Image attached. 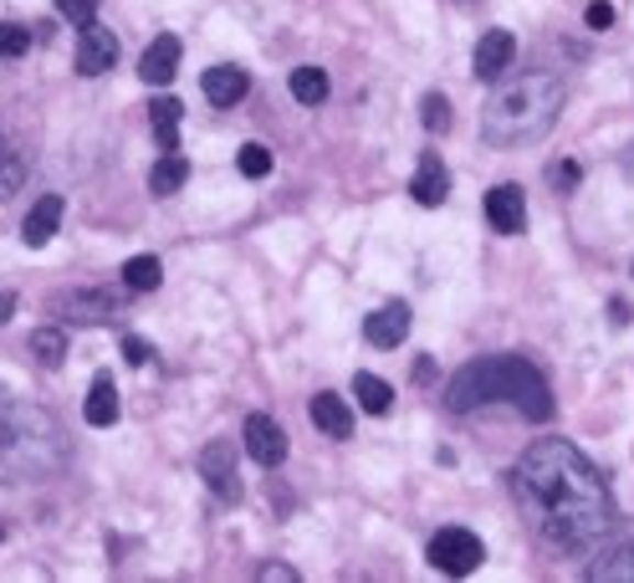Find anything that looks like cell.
<instances>
[{
  "mask_svg": "<svg viewBox=\"0 0 634 583\" xmlns=\"http://www.w3.org/2000/svg\"><path fill=\"white\" fill-rule=\"evenodd\" d=\"M179 98H154L148 103V123H154V138H159V149L164 154H175L179 149Z\"/></svg>",
  "mask_w": 634,
  "mask_h": 583,
  "instance_id": "cell-19",
  "label": "cell"
},
{
  "mask_svg": "<svg viewBox=\"0 0 634 583\" xmlns=\"http://www.w3.org/2000/svg\"><path fill=\"white\" fill-rule=\"evenodd\" d=\"M200 88H205V98L215 108H236L246 92H252V77L241 72V67H210L205 77H200Z\"/></svg>",
  "mask_w": 634,
  "mask_h": 583,
  "instance_id": "cell-15",
  "label": "cell"
},
{
  "mask_svg": "<svg viewBox=\"0 0 634 583\" xmlns=\"http://www.w3.org/2000/svg\"><path fill=\"white\" fill-rule=\"evenodd\" d=\"M175 72H179V36H154L148 52L138 57V77L164 88V82H175Z\"/></svg>",
  "mask_w": 634,
  "mask_h": 583,
  "instance_id": "cell-14",
  "label": "cell"
},
{
  "mask_svg": "<svg viewBox=\"0 0 634 583\" xmlns=\"http://www.w3.org/2000/svg\"><path fill=\"white\" fill-rule=\"evenodd\" d=\"M67 466V435L57 415L21 404L0 389V481H42Z\"/></svg>",
  "mask_w": 634,
  "mask_h": 583,
  "instance_id": "cell-4",
  "label": "cell"
},
{
  "mask_svg": "<svg viewBox=\"0 0 634 583\" xmlns=\"http://www.w3.org/2000/svg\"><path fill=\"white\" fill-rule=\"evenodd\" d=\"M148 354H154V348H148L144 338H133V333L123 338V359H129V363H148Z\"/></svg>",
  "mask_w": 634,
  "mask_h": 583,
  "instance_id": "cell-33",
  "label": "cell"
},
{
  "mask_svg": "<svg viewBox=\"0 0 634 583\" xmlns=\"http://www.w3.org/2000/svg\"><path fill=\"white\" fill-rule=\"evenodd\" d=\"M241 440H246V456H252L256 466H281L287 461V430H281L271 415H246Z\"/></svg>",
  "mask_w": 634,
  "mask_h": 583,
  "instance_id": "cell-7",
  "label": "cell"
},
{
  "mask_svg": "<svg viewBox=\"0 0 634 583\" xmlns=\"http://www.w3.org/2000/svg\"><path fill=\"white\" fill-rule=\"evenodd\" d=\"M410 190H414L420 205H445V194H451V175H445L441 154H420V169H414Z\"/></svg>",
  "mask_w": 634,
  "mask_h": 583,
  "instance_id": "cell-16",
  "label": "cell"
},
{
  "mask_svg": "<svg viewBox=\"0 0 634 583\" xmlns=\"http://www.w3.org/2000/svg\"><path fill=\"white\" fill-rule=\"evenodd\" d=\"M200 477L210 481V492L221 496V502H236V496H241L236 446H231V440H210V446L200 450Z\"/></svg>",
  "mask_w": 634,
  "mask_h": 583,
  "instance_id": "cell-6",
  "label": "cell"
},
{
  "mask_svg": "<svg viewBox=\"0 0 634 583\" xmlns=\"http://www.w3.org/2000/svg\"><path fill=\"white\" fill-rule=\"evenodd\" d=\"M512 486L537 538L558 553H593L614 532V496L574 440L543 435L512 466Z\"/></svg>",
  "mask_w": 634,
  "mask_h": 583,
  "instance_id": "cell-1",
  "label": "cell"
},
{
  "mask_svg": "<svg viewBox=\"0 0 634 583\" xmlns=\"http://www.w3.org/2000/svg\"><path fill=\"white\" fill-rule=\"evenodd\" d=\"M563 113V82L553 72H522L481 103V138L491 149H522L543 138Z\"/></svg>",
  "mask_w": 634,
  "mask_h": 583,
  "instance_id": "cell-3",
  "label": "cell"
},
{
  "mask_svg": "<svg viewBox=\"0 0 634 583\" xmlns=\"http://www.w3.org/2000/svg\"><path fill=\"white\" fill-rule=\"evenodd\" d=\"M487 404H507L522 419H553L547 379L527 359H512V354H491V359L466 363L445 384V410L451 415H471V410H487Z\"/></svg>",
  "mask_w": 634,
  "mask_h": 583,
  "instance_id": "cell-2",
  "label": "cell"
},
{
  "mask_svg": "<svg viewBox=\"0 0 634 583\" xmlns=\"http://www.w3.org/2000/svg\"><path fill=\"white\" fill-rule=\"evenodd\" d=\"M52 307L62 317H73V323H108V317L119 313V298L113 292H57Z\"/></svg>",
  "mask_w": 634,
  "mask_h": 583,
  "instance_id": "cell-11",
  "label": "cell"
},
{
  "mask_svg": "<svg viewBox=\"0 0 634 583\" xmlns=\"http://www.w3.org/2000/svg\"><path fill=\"white\" fill-rule=\"evenodd\" d=\"M236 169L246 180H266V175H271V149H266V144H241Z\"/></svg>",
  "mask_w": 634,
  "mask_h": 583,
  "instance_id": "cell-27",
  "label": "cell"
},
{
  "mask_svg": "<svg viewBox=\"0 0 634 583\" xmlns=\"http://www.w3.org/2000/svg\"><path fill=\"white\" fill-rule=\"evenodd\" d=\"M21 184H26V165H21V154H15L11 138L0 134V200H11Z\"/></svg>",
  "mask_w": 634,
  "mask_h": 583,
  "instance_id": "cell-25",
  "label": "cell"
},
{
  "mask_svg": "<svg viewBox=\"0 0 634 583\" xmlns=\"http://www.w3.org/2000/svg\"><path fill=\"white\" fill-rule=\"evenodd\" d=\"M15 313V292H0V323H11Z\"/></svg>",
  "mask_w": 634,
  "mask_h": 583,
  "instance_id": "cell-34",
  "label": "cell"
},
{
  "mask_svg": "<svg viewBox=\"0 0 634 583\" xmlns=\"http://www.w3.org/2000/svg\"><path fill=\"white\" fill-rule=\"evenodd\" d=\"M420 123H425L430 134H445V128H451V103H445L441 92H425V103H420Z\"/></svg>",
  "mask_w": 634,
  "mask_h": 583,
  "instance_id": "cell-28",
  "label": "cell"
},
{
  "mask_svg": "<svg viewBox=\"0 0 634 583\" xmlns=\"http://www.w3.org/2000/svg\"><path fill=\"white\" fill-rule=\"evenodd\" d=\"M57 225H62V194H42V200L31 205L26 225H21V240H26V246H46V240L57 236Z\"/></svg>",
  "mask_w": 634,
  "mask_h": 583,
  "instance_id": "cell-17",
  "label": "cell"
},
{
  "mask_svg": "<svg viewBox=\"0 0 634 583\" xmlns=\"http://www.w3.org/2000/svg\"><path fill=\"white\" fill-rule=\"evenodd\" d=\"M26 348H31V359L42 363V369H57V363L67 359V333H62V328H36Z\"/></svg>",
  "mask_w": 634,
  "mask_h": 583,
  "instance_id": "cell-22",
  "label": "cell"
},
{
  "mask_svg": "<svg viewBox=\"0 0 634 583\" xmlns=\"http://www.w3.org/2000/svg\"><path fill=\"white\" fill-rule=\"evenodd\" d=\"M57 11L73 21V26H88V21H98V0H57Z\"/></svg>",
  "mask_w": 634,
  "mask_h": 583,
  "instance_id": "cell-30",
  "label": "cell"
},
{
  "mask_svg": "<svg viewBox=\"0 0 634 583\" xmlns=\"http://www.w3.org/2000/svg\"><path fill=\"white\" fill-rule=\"evenodd\" d=\"M481 558H487V548H481V538L466 532V527H441V532L430 538V563H435L441 573H451V579L476 573L481 569Z\"/></svg>",
  "mask_w": 634,
  "mask_h": 583,
  "instance_id": "cell-5",
  "label": "cell"
},
{
  "mask_svg": "<svg viewBox=\"0 0 634 583\" xmlns=\"http://www.w3.org/2000/svg\"><path fill=\"white\" fill-rule=\"evenodd\" d=\"M287 88H292L297 103H308V108L327 103V92H333V88H327V72H318V67H297Z\"/></svg>",
  "mask_w": 634,
  "mask_h": 583,
  "instance_id": "cell-23",
  "label": "cell"
},
{
  "mask_svg": "<svg viewBox=\"0 0 634 583\" xmlns=\"http://www.w3.org/2000/svg\"><path fill=\"white\" fill-rule=\"evenodd\" d=\"M410 307L404 302H389V307H379V313H369V323H364V338H369L374 348H399L404 338H410Z\"/></svg>",
  "mask_w": 634,
  "mask_h": 583,
  "instance_id": "cell-12",
  "label": "cell"
},
{
  "mask_svg": "<svg viewBox=\"0 0 634 583\" xmlns=\"http://www.w3.org/2000/svg\"><path fill=\"white\" fill-rule=\"evenodd\" d=\"M583 21H589L593 31H609L614 26V5H609V0H593L589 11H583Z\"/></svg>",
  "mask_w": 634,
  "mask_h": 583,
  "instance_id": "cell-32",
  "label": "cell"
},
{
  "mask_svg": "<svg viewBox=\"0 0 634 583\" xmlns=\"http://www.w3.org/2000/svg\"><path fill=\"white\" fill-rule=\"evenodd\" d=\"M516 61V36L512 31H487L481 42H476V52H471V72L481 77V82H502L507 77V67Z\"/></svg>",
  "mask_w": 634,
  "mask_h": 583,
  "instance_id": "cell-8",
  "label": "cell"
},
{
  "mask_svg": "<svg viewBox=\"0 0 634 583\" xmlns=\"http://www.w3.org/2000/svg\"><path fill=\"white\" fill-rule=\"evenodd\" d=\"M31 46V26H15V21H0V57H21Z\"/></svg>",
  "mask_w": 634,
  "mask_h": 583,
  "instance_id": "cell-29",
  "label": "cell"
},
{
  "mask_svg": "<svg viewBox=\"0 0 634 583\" xmlns=\"http://www.w3.org/2000/svg\"><path fill=\"white\" fill-rule=\"evenodd\" d=\"M308 415H312V425L323 435H333V440H348L354 435V410H348V400L343 394H312V404H308Z\"/></svg>",
  "mask_w": 634,
  "mask_h": 583,
  "instance_id": "cell-13",
  "label": "cell"
},
{
  "mask_svg": "<svg viewBox=\"0 0 634 583\" xmlns=\"http://www.w3.org/2000/svg\"><path fill=\"white\" fill-rule=\"evenodd\" d=\"M487 221L502 236H522V225H527V194H522V184H497L487 194Z\"/></svg>",
  "mask_w": 634,
  "mask_h": 583,
  "instance_id": "cell-10",
  "label": "cell"
},
{
  "mask_svg": "<svg viewBox=\"0 0 634 583\" xmlns=\"http://www.w3.org/2000/svg\"><path fill=\"white\" fill-rule=\"evenodd\" d=\"M578 175H583V169H578L574 159H563V165H553V169H547V180L558 184V190H574V184H578Z\"/></svg>",
  "mask_w": 634,
  "mask_h": 583,
  "instance_id": "cell-31",
  "label": "cell"
},
{
  "mask_svg": "<svg viewBox=\"0 0 634 583\" xmlns=\"http://www.w3.org/2000/svg\"><path fill=\"white\" fill-rule=\"evenodd\" d=\"M0 538H5V532H0Z\"/></svg>",
  "mask_w": 634,
  "mask_h": 583,
  "instance_id": "cell-38",
  "label": "cell"
},
{
  "mask_svg": "<svg viewBox=\"0 0 634 583\" xmlns=\"http://www.w3.org/2000/svg\"><path fill=\"white\" fill-rule=\"evenodd\" d=\"M414 379H420V384H430V379H435V363L420 359V363H414Z\"/></svg>",
  "mask_w": 634,
  "mask_h": 583,
  "instance_id": "cell-36",
  "label": "cell"
},
{
  "mask_svg": "<svg viewBox=\"0 0 634 583\" xmlns=\"http://www.w3.org/2000/svg\"><path fill=\"white\" fill-rule=\"evenodd\" d=\"M589 579L593 583H634V542L599 553V563H589Z\"/></svg>",
  "mask_w": 634,
  "mask_h": 583,
  "instance_id": "cell-20",
  "label": "cell"
},
{
  "mask_svg": "<svg viewBox=\"0 0 634 583\" xmlns=\"http://www.w3.org/2000/svg\"><path fill=\"white\" fill-rule=\"evenodd\" d=\"M271 579H297V573L281 569V563H271V569H262V583H271Z\"/></svg>",
  "mask_w": 634,
  "mask_h": 583,
  "instance_id": "cell-35",
  "label": "cell"
},
{
  "mask_svg": "<svg viewBox=\"0 0 634 583\" xmlns=\"http://www.w3.org/2000/svg\"><path fill=\"white\" fill-rule=\"evenodd\" d=\"M82 415H88V425H98V430H108L113 419H119V389H113V379L98 374L88 389V404H82Z\"/></svg>",
  "mask_w": 634,
  "mask_h": 583,
  "instance_id": "cell-18",
  "label": "cell"
},
{
  "mask_svg": "<svg viewBox=\"0 0 634 583\" xmlns=\"http://www.w3.org/2000/svg\"><path fill=\"white\" fill-rule=\"evenodd\" d=\"M630 271H634V267H630Z\"/></svg>",
  "mask_w": 634,
  "mask_h": 583,
  "instance_id": "cell-39",
  "label": "cell"
},
{
  "mask_svg": "<svg viewBox=\"0 0 634 583\" xmlns=\"http://www.w3.org/2000/svg\"><path fill=\"white\" fill-rule=\"evenodd\" d=\"M159 282H164L159 256H133L129 267H123V287H129V292H154Z\"/></svg>",
  "mask_w": 634,
  "mask_h": 583,
  "instance_id": "cell-24",
  "label": "cell"
},
{
  "mask_svg": "<svg viewBox=\"0 0 634 583\" xmlns=\"http://www.w3.org/2000/svg\"><path fill=\"white\" fill-rule=\"evenodd\" d=\"M624 175L634 180V144H630V154H624Z\"/></svg>",
  "mask_w": 634,
  "mask_h": 583,
  "instance_id": "cell-37",
  "label": "cell"
},
{
  "mask_svg": "<svg viewBox=\"0 0 634 583\" xmlns=\"http://www.w3.org/2000/svg\"><path fill=\"white\" fill-rule=\"evenodd\" d=\"M185 180H190V165H185L179 154H164L159 165L148 169V190H154V194H175V190H185Z\"/></svg>",
  "mask_w": 634,
  "mask_h": 583,
  "instance_id": "cell-21",
  "label": "cell"
},
{
  "mask_svg": "<svg viewBox=\"0 0 634 583\" xmlns=\"http://www.w3.org/2000/svg\"><path fill=\"white\" fill-rule=\"evenodd\" d=\"M113 61H119V36L108 26H98V21H88L82 36H77V72L98 77V72H108Z\"/></svg>",
  "mask_w": 634,
  "mask_h": 583,
  "instance_id": "cell-9",
  "label": "cell"
},
{
  "mask_svg": "<svg viewBox=\"0 0 634 583\" xmlns=\"http://www.w3.org/2000/svg\"><path fill=\"white\" fill-rule=\"evenodd\" d=\"M354 394H358V404H364L369 415H383V410L394 404V389L383 384L379 374H354Z\"/></svg>",
  "mask_w": 634,
  "mask_h": 583,
  "instance_id": "cell-26",
  "label": "cell"
}]
</instances>
